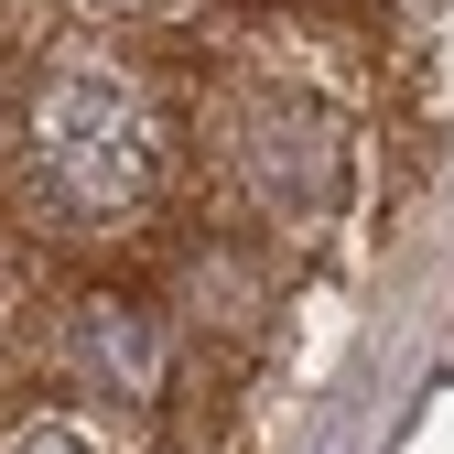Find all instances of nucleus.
I'll return each mask as SVG.
<instances>
[{
	"label": "nucleus",
	"instance_id": "423d86ee",
	"mask_svg": "<svg viewBox=\"0 0 454 454\" xmlns=\"http://www.w3.org/2000/svg\"><path fill=\"white\" fill-rule=\"evenodd\" d=\"M76 12H98V22H162V12H184V0H76Z\"/></svg>",
	"mask_w": 454,
	"mask_h": 454
},
{
	"label": "nucleus",
	"instance_id": "f03ea898",
	"mask_svg": "<svg viewBox=\"0 0 454 454\" xmlns=\"http://www.w3.org/2000/svg\"><path fill=\"white\" fill-rule=\"evenodd\" d=\"M216 174H227V195H239L249 227L314 239V227H335L347 195H357V130L335 120L325 98H303V87H239L216 108Z\"/></svg>",
	"mask_w": 454,
	"mask_h": 454
},
{
	"label": "nucleus",
	"instance_id": "f257e3e1",
	"mask_svg": "<svg viewBox=\"0 0 454 454\" xmlns=\"http://www.w3.org/2000/svg\"><path fill=\"white\" fill-rule=\"evenodd\" d=\"M12 162H22V195L54 239H130L174 184L162 87L108 33H66L12 108Z\"/></svg>",
	"mask_w": 454,
	"mask_h": 454
},
{
	"label": "nucleus",
	"instance_id": "7ed1b4c3",
	"mask_svg": "<svg viewBox=\"0 0 454 454\" xmlns=\"http://www.w3.org/2000/svg\"><path fill=\"white\" fill-rule=\"evenodd\" d=\"M174 368H184V325L152 293H76L54 314V379H66L76 401L162 411L174 401Z\"/></svg>",
	"mask_w": 454,
	"mask_h": 454
},
{
	"label": "nucleus",
	"instance_id": "39448f33",
	"mask_svg": "<svg viewBox=\"0 0 454 454\" xmlns=\"http://www.w3.org/2000/svg\"><path fill=\"white\" fill-rule=\"evenodd\" d=\"M0 454H98L76 422H22V433H0Z\"/></svg>",
	"mask_w": 454,
	"mask_h": 454
},
{
	"label": "nucleus",
	"instance_id": "6e6552de",
	"mask_svg": "<svg viewBox=\"0 0 454 454\" xmlns=\"http://www.w3.org/2000/svg\"><path fill=\"white\" fill-rule=\"evenodd\" d=\"M389 12H411V22H422V12H443V0H389Z\"/></svg>",
	"mask_w": 454,
	"mask_h": 454
},
{
	"label": "nucleus",
	"instance_id": "20e7f679",
	"mask_svg": "<svg viewBox=\"0 0 454 454\" xmlns=\"http://www.w3.org/2000/svg\"><path fill=\"white\" fill-rule=\"evenodd\" d=\"M184 335H260L270 325V270H260V249L249 239H206L195 260H184V293L162 303Z\"/></svg>",
	"mask_w": 454,
	"mask_h": 454
},
{
	"label": "nucleus",
	"instance_id": "0eeeda50",
	"mask_svg": "<svg viewBox=\"0 0 454 454\" xmlns=\"http://www.w3.org/2000/svg\"><path fill=\"white\" fill-rule=\"evenodd\" d=\"M12 108H22V87L0 76V162H12Z\"/></svg>",
	"mask_w": 454,
	"mask_h": 454
}]
</instances>
